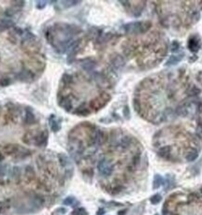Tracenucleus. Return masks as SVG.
I'll return each instance as SVG.
<instances>
[{"mask_svg": "<svg viewBox=\"0 0 202 215\" xmlns=\"http://www.w3.org/2000/svg\"><path fill=\"white\" fill-rule=\"evenodd\" d=\"M151 27L150 23L145 22H137V23H130L124 26V30L127 33L132 34H140L147 31Z\"/></svg>", "mask_w": 202, "mask_h": 215, "instance_id": "obj_1", "label": "nucleus"}, {"mask_svg": "<svg viewBox=\"0 0 202 215\" xmlns=\"http://www.w3.org/2000/svg\"><path fill=\"white\" fill-rule=\"evenodd\" d=\"M97 169H98L99 173L102 176L109 177L111 175L112 171H113V166H112V164L110 163V161H109L106 158H103L98 162Z\"/></svg>", "mask_w": 202, "mask_h": 215, "instance_id": "obj_2", "label": "nucleus"}, {"mask_svg": "<svg viewBox=\"0 0 202 215\" xmlns=\"http://www.w3.org/2000/svg\"><path fill=\"white\" fill-rule=\"evenodd\" d=\"M34 142L37 146H39V147L45 146L47 144V142H48V133H47V131L41 132L39 135H36Z\"/></svg>", "mask_w": 202, "mask_h": 215, "instance_id": "obj_3", "label": "nucleus"}, {"mask_svg": "<svg viewBox=\"0 0 202 215\" xmlns=\"http://www.w3.org/2000/svg\"><path fill=\"white\" fill-rule=\"evenodd\" d=\"M200 45H201L200 40L198 38H195V37L190 38V39L188 41V48L191 52H198L200 48Z\"/></svg>", "mask_w": 202, "mask_h": 215, "instance_id": "obj_4", "label": "nucleus"}, {"mask_svg": "<svg viewBox=\"0 0 202 215\" xmlns=\"http://www.w3.org/2000/svg\"><path fill=\"white\" fill-rule=\"evenodd\" d=\"M105 140V134L104 132L100 130H97L96 133L94 134L93 139H92V142L93 144L94 145H101Z\"/></svg>", "mask_w": 202, "mask_h": 215, "instance_id": "obj_5", "label": "nucleus"}, {"mask_svg": "<svg viewBox=\"0 0 202 215\" xmlns=\"http://www.w3.org/2000/svg\"><path fill=\"white\" fill-rule=\"evenodd\" d=\"M124 64H126V61H124V59L121 55H116L111 60V65L115 69H120L124 68Z\"/></svg>", "mask_w": 202, "mask_h": 215, "instance_id": "obj_6", "label": "nucleus"}, {"mask_svg": "<svg viewBox=\"0 0 202 215\" xmlns=\"http://www.w3.org/2000/svg\"><path fill=\"white\" fill-rule=\"evenodd\" d=\"M170 153H171V148L169 146L162 147L158 150V155L160 157L165 158V159H168L169 157Z\"/></svg>", "mask_w": 202, "mask_h": 215, "instance_id": "obj_7", "label": "nucleus"}, {"mask_svg": "<svg viewBox=\"0 0 202 215\" xmlns=\"http://www.w3.org/2000/svg\"><path fill=\"white\" fill-rule=\"evenodd\" d=\"M97 63L93 61V60H84V62L81 63V67L84 70L86 71H92L94 70V68H96Z\"/></svg>", "mask_w": 202, "mask_h": 215, "instance_id": "obj_8", "label": "nucleus"}, {"mask_svg": "<svg viewBox=\"0 0 202 215\" xmlns=\"http://www.w3.org/2000/svg\"><path fill=\"white\" fill-rule=\"evenodd\" d=\"M25 121L27 124H33L36 123V118H35V115L34 113L31 110L29 109H26V113H25Z\"/></svg>", "mask_w": 202, "mask_h": 215, "instance_id": "obj_9", "label": "nucleus"}, {"mask_svg": "<svg viewBox=\"0 0 202 215\" xmlns=\"http://www.w3.org/2000/svg\"><path fill=\"white\" fill-rule=\"evenodd\" d=\"M32 77V74L29 70H26V69H23L21 72L18 74V79L22 81H28L30 78Z\"/></svg>", "mask_w": 202, "mask_h": 215, "instance_id": "obj_10", "label": "nucleus"}, {"mask_svg": "<svg viewBox=\"0 0 202 215\" xmlns=\"http://www.w3.org/2000/svg\"><path fill=\"white\" fill-rule=\"evenodd\" d=\"M4 151L8 154H16L19 151V147L15 144H8L4 147Z\"/></svg>", "mask_w": 202, "mask_h": 215, "instance_id": "obj_11", "label": "nucleus"}, {"mask_svg": "<svg viewBox=\"0 0 202 215\" xmlns=\"http://www.w3.org/2000/svg\"><path fill=\"white\" fill-rule=\"evenodd\" d=\"M49 123H50V126L53 132H57V131L60 129V124H59V123L57 122V120L53 115L50 118Z\"/></svg>", "mask_w": 202, "mask_h": 215, "instance_id": "obj_12", "label": "nucleus"}, {"mask_svg": "<svg viewBox=\"0 0 202 215\" xmlns=\"http://www.w3.org/2000/svg\"><path fill=\"white\" fill-rule=\"evenodd\" d=\"M163 183V178L160 175H155L153 178V189H158Z\"/></svg>", "mask_w": 202, "mask_h": 215, "instance_id": "obj_13", "label": "nucleus"}, {"mask_svg": "<svg viewBox=\"0 0 202 215\" xmlns=\"http://www.w3.org/2000/svg\"><path fill=\"white\" fill-rule=\"evenodd\" d=\"M198 156V152L197 150H193L191 152H189L186 155V160L188 162H193Z\"/></svg>", "mask_w": 202, "mask_h": 215, "instance_id": "obj_14", "label": "nucleus"}, {"mask_svg": "<svg viewBox=\"0 0 202 215\" xmlns=\"http://www.w3.org/2000/svg\"><path fill=\"white\" fill-rule=\"evenodd\" d=\"M60 105H61L66 110H70L71 106H72V104H71V101H70L68 98H63V99L60 101Z\"/></svg>", "mask_w": 202, "mask_h": 215, "instance_id": "obj_15", "label": "nucleus"}, {"mask_svg": "<svg viewBox=\"0 0 202 215\" xmlns=\"http://www.w3.org/2000/svg\"><path fill=\"white\" fill-rule=\"evenodd\" d=\"M181 56H175V55H173V56H171L169 60H168V62L166 63V65H176L177 63H179V61L181 60Z\"/></svg>", "mask_w": 202, "mask_h": 215, "instance_id": "obj_16", "label": "nucleus"}, {"mask_svg": "<svg viewBox=\"0 0 202 215\" xmlns=\"http://www.w3.org/2000/svg\"><path fill=\"white\" fill-rule=\"evenodd\" d=\"M76 113L77 114H79V115H87L89 114V110L87 109V108L85 106H81L79 107L78 109L76 110Z\"/></svg>", "mask_w": 202, "mask_h": 215, "instance_id": "obj_17", "label": "nucleus"}, {"mask_svg": "<svg viewBox=\"0 0 202 215\" xmlns=\"http://www.w3.org/2000/svg\"><path fill=\"white\" fill-rule=\"evenodd\" d=\"M130 142L131 141H130V139L128 138V137H124V138H123L120 141V146L123 149H126L130 145Z\"/></svg>", "mask_w": 202, "mask_h": 215, "instance_id": "obj_18", "label": "nucleus"}, {"mask_svg": "<svg viewBox=\"0 0 202 215\" xmlns=\"http://www.w3.org/2000/svg\"><path fill=\"white\" fill-rule=\"evenodd\" d=\"M21 177V170L20 169L18 168V166H14L13 169H12V178L14 180L18 181Z\"/></svg>", "mask_w": 202, "mask_h": 215, "instance_id": "obj_19", "label": "nucleus"}, {"mask_svg": "<svg viewBox=\"0 0 202 215\" xmlns=\"http://www.w3.org/2000/svg\"><path fill=\"white\" fill-rule=\"evenodd\" d=\"M162 200V196L160 195L159 194H156V195H153L152 198H150V201H151V203L152 204H153V205H156V204H158V203Z\"/></svg>", "mask_w": 202, "mask_h": 215, "instance_id": "obj_20", "label": "nucleus"}, {"mask_svg": "<svg viewBox=\"0 0 202 215\" xmlns=\"http://www.w3.org/2000/svg\"><path fill=\"white\" fill-rule=\"evenodd\" d=\"M59 161H60V164L63 166H67L69 164L68 159L65 154H59Z\"/></svg>", "mask_w": 202, "mask_h": 215, "instance_id": "obj_21", "label": "nucleus"}, {"mask_svg": "<svg viewBox=\"0 0 202 215\" xmlns=\"http://www.w3.org/2000/svg\"><path fill=\"white\" fill-rule=\"evenodd\" d=\"M62 81L65 83V84H70L72 82V76L68 75V74H64L63 78H62Z\"/></svg>", "mask_w": 202, "mask_h": 215, "instance_id": "obj_22", "label": "nucleus"}, {"mask_svg": "<svg viewBox=\"0 0 202 215\" xmlns=\"http://www.w3.org/2000/svg\"><path fill=\"white\" fill-rule=\"evenodd\" d=\"M72 215H88V214L84 208H76V210L72 212Z\"/></svg>", "mask_w": 202, "mask_h": 215, "instance_id": "obj_23", "label": "nucleus"}, {"mask_svg": "<svg viewBox=\"0 0 202 215\" xmlns=\"http://www.w3.org/2000/svg\"><path fill=\"white\" fill-rule=\"evenodd\" d=\"M74 202H75V198H72V196H69V198H67L66 199L64 200V204L71 206V205H73Z\"/></svg>", "mask_w": 202, "mask_h": 215, "instance_id": "obj_24", "label": "nucleus"}, {"mask_svg": "<svg viewBox=\"0 0 202 215\" xmlns=\"http://www.w3.org/2000/svg\"><path fill=\"white\" fill-rule=\"evenodd\" d=\"M25 172H26V176L29 177V178H34V169L31 168V166H27L26 169H25Z\"/></svg>", "mask_w": 202, "mask_h": 215, "instance_id": "obj_25", "label": "nucleus"}, {"mask_svg": "<svg viewBox=\"0 0 202 215\" xmlns=\"http://www.w3.org/2000/svg\"><path fill=\"white\" fill-rule=\"evenodd\" d=\"M12 22L11 21H2V23L1 25L4 27V28H9L10 26H12Z\"/></svg>", "mask_w": 202, "mask_h": 215, "instance_id": "obj_26", "label": "nucleus"}, {"mask_svg": "<svg viewBox=\"0 0 202 215\" xmlns=\"http://www.w3.org/2000/svg\"><path fill=\"white\" fill-rule=\"evenodd\" d=\"M9 83H10V81H9V79H8V78H4V79L0 81V85L1 86H8Z\"/></svg>", "mask_w": 202, "mask_h": 215, "instance_id": "obj_27", "label": "nucleus"}, {"mask_svg": "<svg viewBox=\"0 0 202 215\" xmlns=\"http://www.w3.org/2000/svg\"><path fill=\"white\" fill-rule=\"evenodd\" d=\"M6 170H7V166H6L5 165H0V178L5 176Z\"/></svg>", "mask_w": 202, "mask_h": 215, "instance_id": "obj_28", "label": "nucleus"}, {"mask_svg": "<svg viewBox=\"0 0 202 215\" xmlns=\"http://www.w3.org/2000/svg\"><path fill=\"white\" fill-rule=\"evenodd\" d=\"M171 50H172V52H176L177 50H179V43H178L177 41H174V42L172 43Z\"/></svg>", "mask_w": 202, "mask_h": 215, "instance_id": "obj_29", "label": "nucleus"}, {"mask_svg": "<svg viewBox=\"0 0 202 215\" xmlns=\"http://www.w3.org/2000/svg\"><path fill=\"white\" fill-rule=\"evenodd\" d=\"M199 90L198 88H195V87H194L192 90H191V92H190V95H197V94H199Z\"/></svg>", "mask_w": 202, "mask_h": 215, "instance_id": "obj_30", "label": "nucleus"}, {"mask_svg": "<svg viewBox=\"0 0 202 215\" xmlns=\"http://www.w3.org/2000/svg\"><path fill=\"white\" fill-rule=\"evenodd\" d=\"M46 4H47V3H46L45 1H44V2H43V1H39V2L37 3V7H38L39 9H43V8L45 7V6H46Z\"/></svg>", "mask_w": 202, "mask_h": 215, "instance_id": "obj_31", "label": "nucleus"}, {"mask_svg": "<svg viewBox=\"0 0 202 215\" xmlns=\"http://www.w3.org/2000/svg\"><path fill=\"white\" fill-rule=\"evenodd\" d=\"M124 117H126V119H128V118H129V109H128V107H127V106L124 107Z\"/></svg>", "mask_w": 202, "mask_h": 215, "instance_id": "obj_32", "label": "nucleus"}, {"mask_svg": "<svg viewBox=\"0 0 202 215\" xmlns=\"http://www.w3.org/2000/svg\"><path fill=\"white\" fill-rule=\"evenodd\" d=\"M126 210L121 211H119L118 215H124V214H126Z\"/></svg>", "mask_w": 202, "mask_h": 215, "instance_id": "obj_33", "label": "nucleus"}, {"mask_svg": "<svg viewBox=\"0 0 202 215\" xmlns=\"http://www.w3.org/2000/svg\"><path fill=\"white\" fill-rule=\"evenodd\" d=\"M104 213V210H102V208H100L99 211L97 212V215H102Z\"/></svg>", "mask_w": 202, "mask_h": 215, "instance_id": "obj_34", "label": "nucleus"}, {"mask_svg": "<svg viewBox=\"0 0 202 215\" xmlns=\"http://www.w3.org/2000/svg\"><path fill=\"white\" fill-rule=\"evenodd\" d=\"M3 159V155H2V153H0V161H1Z\"/></svg>", "mask_w": 202, "mask_h": 215, "instance_id": "obj_35", "label": "nucleus"}, {"mask_svg": "<svg viewBox=\"0 0 202 215\" xmlns=\"http://www.w3.org/2000/svg\"><path fill=\"white\" fill-rule=\"evenodd\" d=\"M1 211H2V205L0 204V212H1Z\"/></svg>", "mask_w": 202, "mask_h": 215, "instance_id": "obj_36", "label": "nucleus"}, {"mask_svg": "<svg viewBox=\"0 0 202 215\" xmlns=\"http://www.w3.org/2000/svg\"><path fill=\"white\" fill-rule=\"evenodd\" d=\"M200 191H201V193H202V187H201V189H200Z\"/></svg>", "mask_w": 202, "mask_h": 215, "instance_id": "obj_37", "label": "nucleus"}]
</instances>
